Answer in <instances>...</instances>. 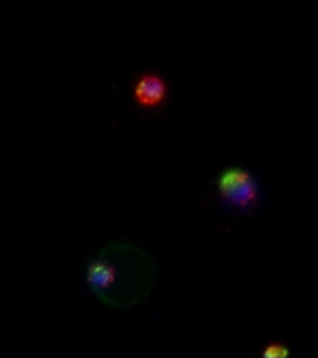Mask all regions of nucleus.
Returning <instances> with one entry per match:
<instances>
[{
  "label": "nucleus",
  "mask_w": 318,
  "mask_h": 358,
  "mask_svg": "<svg viewBox=\"0 0 318 358\" xmlns=\"http://www.w3.org/2000/svg\"><path fill=\"white\" fill-rule=\"evenodd\" d=\"M215 202L236 218H253L264 206L265 188L262 178L241 165H227L212 180Z\"/></svg>",
  "instance_id": "nucleus-2"
},
{
  "label": "nucleus",
  "mask_w": 318,
  "mask_h": 358,
  "mask_svg": "<svg viewBox=\"0 0 318 358\" xmlns=\"http://www.w3.org/2000/svg\"><path fill=\"white\" fill-rule=\"evenodd\" d=\"M290 346L282 341H272L265 343L260 350L262 358H292Z\"/></svg>",
  "instance_id": "nucleus-4"
},
{
  "label": "nucleus",
  "mask_w": 318,
  "mask_h": 358,
  "mask_svg": "<svg viewBox=\"0 0 318 358\" xmlns=\"http://www.w3.org/2000/svg\"><path fill=\"white\" fill-rule=\"evenodd\" d=\"M158 267L143 248L110 241L83 266L90 292L106 307L128 309L144 303L157 286Z\"/></svg>",
  "instance_id": "nucleus-1"
},
{
  "label": "nucleus",
  "mask_w": 318,
  "mask_h": 358,
  "mask_svg": "<svg viewBox=\"0 0 318 358\" xmlns=\"http://www.w3.org/2000/svg\"><path fill=\"white\" fill-rule=\"evenodd\" d=\"M131 97L139 110L146 113L160 112L170 99L169 80L157 71H142L133 77Z\"/></svg>",
  "instance_id": "nucleus-3"
}]
</instances>
